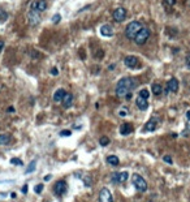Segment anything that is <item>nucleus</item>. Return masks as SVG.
Returning <instances> with one entry per match:
<instances>
[{"label":"nucleus","instance_id":"25","mask_svg":"<svg viewBox=\"0 0 190 202\" xmlns=\"http://www.w3.org/2000/svg\"><path fill=\"white\" fill-rule=\"evenodd\" d=\"M42 190H43V185H42V184L35 185V188H34V192L37 193V194H39V193H42Z\"/></svg>","mask_w":190,"mask_h":202},{"label":"nucleus","instance_id":"30","mask_svg":"<svg viewBox=\"0 0 190 202\" xmlns=\"http://www.w3.org/2000/svg\"><path fill=\"white\" fill-rule=\"evenodd\" d=\"M59 20H60V15H55L54 17H52V21H54V22H57Z\"/></svg>","mask_w":190,"mask_h":202},{"label":"nucleus","instance_id":"15","mask_svg":"<svg viewBox=\"0 0 190 202\" xmlns=\"http://www.w3.org/2000/svg\"><path fill=\"white\" fill-rule=\"evenodd\" d=\"M133 132V127L132 124H129V123H125V124H122L121 127H120V133L122 134V136H128V134H130Z\"/></svg>","mask_w":190,"mask_h":202},{"label":"nucleus","instance_id":"26","mask_svg":"<svg viewBox=\"0 0 190 202\" xmlns=\"http://www.w3.org/2000/svg\"><path fill=\"white\" fill-rule=\"evenodd\" d=\"M10 163H12V164H18V166H22V164H24L21 159H17V158H13L12 161H10Z\"/></svg>","mask_w":190,"mask_h":202},{"label":"nucleus","instance_id":"27","mask_svg":"<svg viewBox=\"0 0 190 202\" xmlns=\"http://www.w3.org/2000/svg\"><path fill=\"white\" fill-rule=\"evenodd\" d=\"M163 3L166 5H168V7H172V5L176 3V0H163Z\"/></svg>","mask_w":190,"mask_h":202},{"label":"nucleus","instance_id":"20","mask_svg":"<svg viewBox=\"0 0 190 202\" xmlns=\"http://www.w3.org/2000/svg\"><path fill=\"white\" fill-rule=\"evenodd\" d=\"M161 91H163V88H161V85H159V83H154L152 85V93L155 95H160Z\"/></svg>","mask_w":190,"mask_h":202},{"label":"nucleus","instance_id":"18","mask_svg":"<svg viewBox=\"0 0 190 202\" xmlns=\"http://www.w3.org/2000/svg\"><path fill=\"white\" fill-rule=\"evenodd\" d=\"M156 123H158V121H156V120L152 117V119L146 124V127H145V130H147V132L155 130V129H156Z\"/></svg>","mask_w":190,"mask_h":202},{"label":"nucleus","instance_id":"22","mask_svg":"<svg viewBox=\"0 0 190 202\" xmlns=\"http://www.w3.org/2000/svg\"><path fill=\"white\" fill-rule=\"evenodd\" d=\"M35 166H37V161H33L31 163H30V166H29V168H26V171H25V173H31V172H34L35 171Z\"/></svg>","mask_w":190,"mask_h":202},{"label":"nucleus","instance_id":"3","mask_svg":"<svg viewBox=\"0 0 190 202\" xmlns=\"http://www.w3.org/2000/svg\"><path fill=\"white\" fill-rule=\"evenodd\" d=\"M132 181H133V185L137 188V190H139V192H146L147 190V183L145 181V179L141 175L134 173L132 176Z\"/></svg>","mask_w":190,"mask_h":202},{"label":"nucleus","instance_id":"10","mask_svg":"<svg viewBox=\"0 0 190 202\" xmlns=\"http://www.w3.org/2000/svg\"><path fill=\"white\" fill-rule=\"evenodd\" d=\"M124 63H125V65L129 67V68H137V67H138V64H139V60H138V58H137V56L129 55V56H126V58H125Z\"/></svg>","mask_w":190,"mask_h":202},{"label":"nucleus","instance_id":"32","mask_svg":"<svg viewBox=\"0 0 190 202\" xmlns=\"http://www.w3.org/2000/svg\"><path fill=\"white\" fill-rule=\"evenodd\" d=\"M51 177H52L51 175H47V176H44V181H50V180H51Z\"/></svg>","mask_w":190,"mask_h":202},{"label":"nucleus","instance_id":"33","mask_svg":"<svg viewBox=\"0 0 190 202\" xmlns=\"http://www.w3.org/2000/svg\"><path fill=\"white\" fill-rule=\"evenodd\" d=\"M27 192V185H24L22 187V193H26Z\"/></svg>","mask_w":190,"mask_h":202},{"label":"nucleus","instance_id":"23","mask_svg":"<svg viewBox=\"0 0 190 202\" xmlns=\"http://www.w3.org/2000/svg\"><path fill=\"white\" fill-rule=\"evenodd\" d=\"M99 144H100V146H107V145L110 144V138H108V137H102V138L99 140Z\"/></svg>","mask_w":190,"mask_h":202},{"label":"nucleus","instance_id":"35","mask_svg":"<svg viewBox=\"0 0 190 202\" xmlns=\"http://www.w3.org/2000/svg\"><path fill=\"white\" fill-rule=\"evenodd\" d=\"M52 74H55V76L57 74V69H56V68H54V69H52Z\"/></svg>","mask_w":190,"mask_h":202},{"label":"nucleus","instance_id":"19","mask_svg":"<svg viewBox=\"0 0 190 202\" xmlns=\"http://www.w3.org/2000/svg\"><path fill=\"white\" fill-rule=\"evenodd\" d=\"M107 162H108V164H111V166H117V164L120 163L119 158H117L116 155H110V156H107Z\"/></svg>","mask_w":190,"mask_h":202},{"label":"nucleus","instance_id":"12","mask_svg":"<svg viewBox=\"0 0 190 202\" xmlns=\"http://www.w3.org/2000/svg\"><path fill=\"white\" fill-rule=\"evenodd\" d=\"M136 105H137V107H138L141 111L147 110V107H149V102H147V99L139 97V95H138V98L136 99Z\"/></svg>","mask_w":190,"mask_h":202},{"label":"nucleus","instance_id":"38","mask_svg":"<svg viewBox=\"0 0 190 202\" xmlns=\"http://www.w3.org/2000/svg\"><path fill=\"white\" fill-rule=\"evenodd\" d=\"M188 129H189V130H190V120H189V121H188Z\"/></svg>","mask_w":190,"mask_h":202},{"label":"nucleus","instance_id":"24","mask_svg":"<svg viewBox=\"0 0 190 202\" xmlns=\"http://www.w3.org/2000/svg\"><path fill=\"white\" fill-rule=\"evenodd\" d=\"M139 97H142V98H145V99H147V98L150 97L149 90H146V89H142V90L139 91Z\"/></svg>","mask_w":190,"mask_h":202},{"label":"nucleus","instance_id":"1","mask_svg":"<svg viewBox=\"0 0 190 202\" xmlns=\"http://www.w3.org/2000/svg\"><path fill=\"white\" fill-rule=\"evenodd\" d=\"M134 88H136V81L130 77H124L116 85V95L120 98H124L128 94H130V91Z\"/></svg>","mask_w":190,"mask_h":202},{"label":"nucleus","instance_id":"31","mask_svg":"<svg viewBox=\"0 0 190 202\" xmlns=\"http://www.w3.org/2000/svg\"><path fill=\"white\" fill-rule=\"evenodd\" d=\"M186 65H188L189 69H190V54H188V56H186Z\"/></svg>","mask_w":190,"mask_h":202},{"label":"nucleus","instance_id":"8","mask_svg":"<svg viewBox=\"0 0 190 202\" xmlns=\"http://www.w3.org/2000/svg\"><path fill=\"white\" fill-rule=\"evenodd\" d=\"M99 202H113L112 200V194L107 188H103L99 192Z\"/></svg>","mask_w":190,"mask_h":202},{"label":"nucleus","instance_id":"2","mask_svg":"<svg viewBox=\"0 0 190 202\" xmlns=\"http://www.w3.org/2000/svg\"><path fill=\"white\" fill-rule=\"evenodd\" d=\"M142 27L143 26H142V24L139 21H132L126 26V29H125V35H126V38L128 39H134L136 38V35L141 32Z\"/></svg>","mask_w":190,"mask_h":202},{"label":"nucleus","instance_id":"6","mask_svg":"<svg viewBox=\"0 0 190 202\" xmlns=\"http://www.w3.org/2000/svg\"><path fill=\"white\" fill-rule=\"evenodd\" d=\"M30 9L31 11H37V12H43L47 9V1L46 0H33L30 4Z\"/></svg>","mask_w":190,"mask_h":202},{"label":"nucleus","instance_id":"37","mask_svg":"<svg viewBox=\"0 0 190 202\" xmlns=\"http://www.w3.org/2000/svg\"><path fill=\"white\" fill-rule=\"evenodd\" d=\"M186 117H188V120H190V111L186 112Z\"/></svg>","mask_w":190,"mask_h":202},{"label":"nucleus","instance_id":"13","mask_svg":"<svg viewBox=\"0 0 190 202\" xmlns=\"http://www.w3.org/2000/svg\"><path fill=\"white\" fill-rule=\"evenodd\" d=\"M178 90V81L176 78H171L167 83V91H172V93H177Z\"/></svg>","mask_w":190,"mask_h":202},{"label":"nucleus","instance_id":"4","mask_svg":"<svg viewBox=\"0 0 190 202\" xmlns=\"http://www.w3.org/2000/svg\"><path fill=\"white\" fill-rule=\"evenodd\" d=\"M150 35H151V33H150V30L147 29V27H142L141 32L138 33V34L136 35V38H134V41H136L137 44H145L146 43V41L150 38Z\"/></svg>","mask_w":190,"mask_h":202},{"label":"nucleus","instance_id":"9","mask_svg":"<svg viewBox=\"0 0 190 202\" xmlns=\"http://www.w3.org/2000/svg\"><path fill=\"white\" fill-rule=\"evenodd\" d=\"M128 176H129V173L126 172V171H124V172H120V173H113L112 175V183L115 184H119V183H124V181H126Z\"/></svg>","mask_w":190,"mask_h":202},{"label":"nucleus","instance_id":"16","mask_svg":"<svg viewBox=\"0 0 190 202\" xmlns=\"http://www.w3.org/2000/svg\"><path fill=\"white\" fill-rule=\"evenodd\" d=\"M65 94H66V91L64 90V89H57V90L55 91V94H54V100L55 102H63Z\"/></svg>","mask_w":190,"mask_h":202},{"label":"nucleus","instance_id":"28","mask_svg":"<svg viewBox=\"0 0 190 202\" xmlns=\"http://www.w3.org/2000/svg\"><path fill=\"white\" fill-rule=\"evenodd\" d=\"M163 161L166 162V163H168V164H172V158H171L169 155H166V156H164Z\"/></svg>","mask_w":190,"mask_h":202},{"label":"nucleus","instance_id":"5","mask_svg":"<svg viewBox=\"0 0 190 202\" xmlns=\"http://www.w3.org/2000/svg\"><path fill=\"white\" fill-rule=\"evenodd\" d=\"M66 189H68V184L65 180H59L54 185V192L56 196H64L66 193Z\"/></svg>","mask_w":190,"mask_h":202},{"label":"nucleus","instance_id":"21","mask_svg":"<svg viewBox=\"0 0 190 202\" xmlns=\"http://www.w3.org/2000/svg\"><path fill=\"white\" fill-rule=\"evenodd\" d=\"M10 137L8 134H0V145H7L9 144Z\"/></svg>","mask_w":190,"mask_h":202},{"label":"nucleus","instance_id":"29","mask_svg":"<svg viewBox=\"0 0 190 202\" xmlns=\"http://www.w3.org/2000/svg\"><path fill=\"white\" fill-rule=\"evenodd\" d=\"M60 134H61V136H65L66 137V136H71L72 133H71V130H61Z\"/></svg>","mask_w":190,"mask_h":202},{"label":"nucleus","instance_id":"36","mask_svg":"<svg viewBox=\"0 0 190 202\" xmlns=\"http://www.w3.org/2000/svg\"><path fill=\"white\" fill-rule=\"evenodd\" d=\"M3 46H4V42H3V41H0V51H1V50H3Z\"/></svg>","mask_w":190,"mask_h":202},{"label":"nucleus","instance_id":"34","mask_svg":"<svg viewBox=\"0 0 190 202\" xmlns=\"http://www.w3.org/2000/svg\"><path fill=\"white\" fill-rule=\"evenodd\" d=\"M120 116H126V111H120Z\"/></svg>","mask_w":190,"mask_h":202},{"label":"nucleus","instance_id":"7","mask_svg":"<svg viewBox=\"0 0 190 202\" xmlns=\"http://www.w3.org/2000/svg\"><path fill=\"white\" fill-rule=\"evenodd\" d=\"M113 20L116 22H122L125 18H126V9L125 8H117V9L113 11V15H112Z\"/></svg>","mask_w":190,"mask_h":202},{"label":"nucleus","instance_id":"11","mask_svg":"<svg viewBox=\"0 0 190 202\" xmlns=\"http://www.w3.org/2000/svg\"><path fill=\"white\" fill-rule=\"evenodd\" d=\"M100 34H102L103 37H107V38L112 37L113 35V27L111 26V25H108V24L103 25V26L100 27Z\"/></svg>","mask_w":190,"mask_h":202},{"label":"nucleus","instance_id":"14","mask_svg":"<svg viewBox=\"0 0 190 202\" xmlns=\"http://www.w3.org/2000/svg\"><path fill=\"white\" fill-rule=\"evenodd\" d=\"M29 20L31 22V25H37L39 21H41V16H39V12L37 11H29Z\"/></svg>","mask_w":190,"mask_h":202},{"label":"nucleus","instance_id":"17","mask_svg":"<svg viewBox=\"0 0 190 202\" xmlns=\"http://www.w3.org/2000/svg\"><path fill=\"white\" fill-rule=\"evenodd\" d=\"M72 103H73V95L69 94V93H66L65 97H64V99H63V106L65 108H69L72 106Z\"/></svg>","mask_w":190,"mask_h":202}]
</instances>
